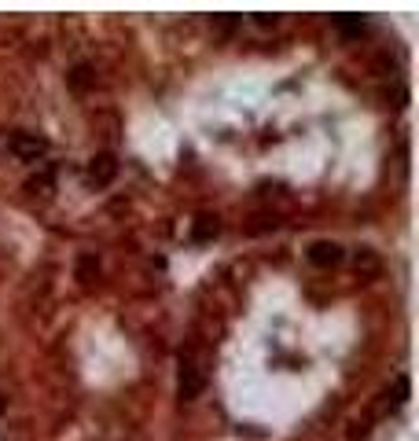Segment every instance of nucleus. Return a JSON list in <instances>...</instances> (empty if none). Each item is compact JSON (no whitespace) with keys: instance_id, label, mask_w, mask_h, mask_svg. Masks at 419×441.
<instances>
[{"instance_id":"nucleus-11","label":"nucleus","mask_w":419,"mask_h":441,"mask_svg":"<svg viewBox=\"0 0 419 441\" xmlns=\"http://www.w3.org/2000/svg\"><path fill=\"white\" fill-rule=\"evenodd\" d=\"M26 188H30V191H37V188H52V169H44L41 176H33V181H30Z\"/></svg>"},{"instance_id":"nucleus-9","label":"nucleus","mask_w":419,"mask_h":441,"mask_svg":"<svg viewBox=\"0 0 419 441\" xmlns=\"http://www.w3.org/2000/svg\"><path fill=\"white\" fill-rule=\"evenodd\" d=\"M357 272H361V276H375V272H379V257H375L368 247L357 254Z\"/></svg>"},{"instance_id":"nucleus-12","label":"nucleus","mask_w":419,"mask_h":441,"mask_svg":"<svg viewBox=\"0 0 419 441\" xmlns=\"http://www.w3.org/2000/svg\"><path fill=\"white\" fill-rule=\"evenodd\" d=\"M254 22H258L261 30H269V26H276L280 18H276V15H254Z\"/></svg>"},{"instance_id":"nucleus-7","label":"nucleus","mask_w":419,"mask_h":441,"mask_svg":"<svg viewBox=\"0 0 419 441\" xmlns=\"http://www.w3.org/2000/svg\"><path fill=\"white\" fill-rule=\"evenodd\" d=\"M100 276V261H96V254H81L78 257V280L81 283H92Z\"/></svg>"},{"instance_id":"nucleus-8","label":"nucleus","mask_w":419,"mask_h":441,"mask_svg":"<svg viewBox=\"0 0 419 441\" xmlns=\"http://www.w3.org/2000/svg\"><path fill=\"white\" fill-rule=\"evenodd\" d=\"M96 81V74H92V66H74V70H70V88H78V92H85V88L88 85H92Z\"/></svg>"},{"instance_id":"nucleus-5","label":"nucleus","mask_w":419,"mask_h":441,"mask_svg":"<svg viewBox=\"0 0 419 441\" xmlns=\"http://www.w3.org/2000/svg\"><path fill=\"white\" fill-rule=\"evenodd\" d=\"M221 235V220L213 213H203V217H195V225H191V239L195 243H213Z\"/></svg>"},{"instance_id":"nucleus-4","label":"nucleus","mask_w":419,"mask_h":441,"mask_svg":"<svg viewBox=\"0 0 419 441\" xmlns=\"http://www.w3.org/2000/svg\"><path fill=\"white\" fill-rule=\"evenodd\" d=\"M118 176V159L115 154H96L92 162H88V184H96V188H107L110 181Z\"/></svg>"},{"instance_id":"nucleus-2","label":"nucleus","mask_w":419,"mask_h":441,"mask_svg":"<svg viewBox=\"0 0 419 441\" xmlns=\"http://www.w3.org/2000/svg\"><path fill=\"white\" fill-rule=\"evenodd\" d=\"M203 386H206L203 368H198L191 357H181V371H176V397H181V401H195V397L203 393Z\"/></svg>"},{"instance_id":"nucleus-10","label":"nucleus","mask_w":419,"mask_h":441,"mask_svg":"<svg viewBox=\"0 0 419 441\" xmlns=\"http://www.w3.org/2000/svg\"><path fill=\"white\" fill-rule=\"evenodd\" d=\"M239 26V15H213V30L217 33H232Z\"/></svg>"},{"instance_id":"nucleus-13","label":"nucleus","mask_w":419,"mask_h":441,"mask_svg":"<svg viewBox=\"0 0 419 441\" xmlns=\"http://www.w3.org/2000/svg\"><path fill=\"white\" fill-rule=\"evenodd\" d=\"M4 408H8V397H4V393H0V412H4Z\"/></svg>"},{"instance_id":"nucleus-6","label":"nucleus","mask_w":419,"mask_h":441,"mask_svg":"<svg viewBox=\"0 0 419 441\" xmlns=\"http://www.w3.org/2000/svg\"><path fill=\"white\" fill-rule=\"evenodd\" d=\"M331 26H335L342 37H361L368 30V18L364 15H335V18H331Z\"/></svg>"},{"instance_id":"nucleus-3","label":"nucleus","mask_w":419,"mask_h":441,"mask_svg":"<svg viewBox=\"0 0 419 441\" xmlns=\"http://www.w3.org/2000/svg\"><path fill=\"white\" fill-rule=\"evenodd\" d=\"M305 254H309V261H313L317 269H335V265H342V257H346L342 247H339V243H331V239H317Z\"/></svg>"},{"instance_id":"nucleus-1","label":"nucleus","mask_w":419,"mask_h":441,"mask_svg":"<svg viewBox=\"0 0 419 441\" xmlns=\"http://www.w3.org/2000/svg\"><path fill=\"white\" fill-rule=\"evenodd\" d=\"M4 147L15 154V159H22V162H37V159H44V154H48V140L37 137V132H26V129L8 132Z\"/></svg>"}]
</instances>
